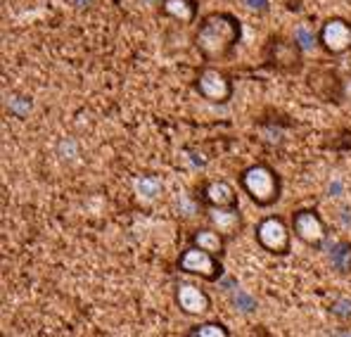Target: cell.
<instances>
[{
    "label": "cell",
    "instance_id": "6da1fadb",
    "mask_svg": "<svg viewBox=\"0 0 351 337\" xmlns=\"http://www.w3.org/2000/svg\"><path fill=\"white\" fill-rule=\"evenodd\" d=\"M242 38V24L230 12H211L195 31V48L204 62H221L235 50Z\"/></svg>",
    "mask_w": 351,
    "mask_h": 337
},
{
    "label": "cell",
    "instance_id": "9c48e42d",
    "mask_svg": "<svg viewBox=\"0 0 351 337\" xmlns=\"http://www.w3.org/2000/svg\"><path fill=\"white\" fill-rule=\"evenodd\" d=\"M176 304L183 314L188 316H204L211 309V299L202 288L193 283L176 285Z\"/></svg>",
    "mask_w": 351,
    "mask_h": 337
},
{
    "label": "cell",
    "instance_id": "7c38bea8",
    "mask_svg": "<svg viewBox=\"0 0 351 337\" xmlns=\"http://www.w3.org/2000/svg\"><path fill=\"white\" fill-rule=\"evenodd\" d=\"M226 235L221 231H216V228H197V231L190 235V245L199 247V250H206L209 254H214V257H223L226 252Z\"/></svg>",
    "mask_w": 351,
    "mask_h": 337
},
{
    "label": "cell",
    "instance_id": "cb8c5ba5",
    "mask_svg": "<svg viewBox=\"0 0 351 337\" xmlns=\"http://www.w3.org/2000/svg\"><path fill=\"white\" fill-rule=\"evenodd\" d=\"M188 337H197V335H195V333H190V335H188Z\"/></svg>",
    "mask_w": 351,
    "mask_h": 337
},
{
    "label": "cell",
    "instance_id": "2e32d148",
    "mask_svg": "<svg viewBox=\"0 0 351 337\" xmlns=\"http://www.w3.org/2000/svg\"><path fill=\"white\" fill-rule=\"evenodd\" d=\"M233 304H235V309L237 311H242V314H252V311L256 309V299L252 297V294H247V292H242V290H237V292H233Z\"/></svg>",
    "mask_w": 351,
    "mask_h": 337
},
{
    "label": "cell",
    "instance_id": "7402d4cb",
    "mask_svg": "<svg viewBox=\"0 0 351 337\" xmlns=\"http://www.w3.org/2000/svg\"><path fill=\"white\" fill-rule=\"evenodd\" d=\"M247 337H273L271 333H268V330L266 328H263V325H256V328L254 330H252V333L250 335H247Z\"/></svg>",
    "mask_w": 351,
    "mask_h": 337
},
{
    "label": "cell",
    "instance_id": "d6986e66",
    "mask_svg": "<svg viewBox=\"0 0 351 337\" xmlns=\"http://www.w3.org/2000/svg\"><path fill=\"white\" fill-rule=\"evenodd\" d=\"M332 257H335V264H337V268H339V271H347V268H349V245H344V242H342V245H337V250H335L332 252Z\"/></svg>",
    "mask_w": 351,
    "mask_h": 337
},
{
    "label": "cell",
    "instance_id": "8fae6325",
    "mask_svg": "<svg viewBox=\"0 0 351 337\" xmlns=\"http://www.w3.org/2000/svg\"><path fill=\"white\" fill-rule=\"evenodd\" d=\"M204 202L214 209H223V207H240L237 205V193L228 181H209L202 190Z\"/></svg>",
    "mask_w": 351,
    "mask_h": 337
},
{
    "label": "cell",
    "instance_id": "ffe728a7",
    "mask_svg": "<svg viewBox=\"0 0 351 337\" xmlns=\"http://www.w3.org/2000/svg\"><path fill=\"white\" fill-rule=\"evenodd\" d=\"M245 3L247 10H252V12H266L268 8H271V0H242Z\"/></svg>",
    "mask_w": 351,
    "mask_h": 337
},
{
    "label": "cell",
    "instance_id": "4fadbf2b",
    "mask_svg": "<svg viewBox=\"0 0 351 337\" xmlns=\"http://www.w3.org/2000/svg\"><path fill=\"white\" fill-rule=\"evenodd\" d=\"M162 12L176 22L193 24L197 19V3L195 0H162Z\"/></svg>",
    "mask_w": 351,
    "mask_h": 337
},
{
    "label": "cell",
    "instance_id": "3957f363",
    "mask_svg": "<svg viewBox=\"0 0 351 337\" xmlns=\"http://www.w3.org/2000/svg\"><path fill=\"white\" fill-rule=\"evenodd\" d=\"M254 237L261 250L276 257H287L292 247V231L280 216H266L254 228Z\"/></svg>",
    "mask_w": 351,
    "mask_h": 337
},
{
    "label": "cell",
    "instance_id": "277c9868",
    "mask_svg": "<svg viewBox=\"0 0 351 337\" xmlns=\"http://www.w3.org/2000/svg\"><path fill=\"white\" fill-rule=\"evenodd\" d=\"M178 268L183 273H190V276H199L204 281L214 283L223 276V266H221V259L209 254L206 250H199V247L190 245L188 250H183V254L178 257Z\"/></svg>",
    "mask_w": 351,
    "mask_h": 337
},
{
    "label": "cell",
    "instance_id": "ac0fdd59",
    "mask_svg": "<svg viewBox=\"0 0 351 337\" xmlns=\"http://www.w3.org/2000/svg\"><path fill=\"white\" fill-rule=\"evenodd\" d=\"M330 311H332V316H337V318H351V297H339L337 302L330 307Z\"/></svg>",
    "mask_w": 351,
    "mask_h": 337
},
{
    "label": "cell",
    "instance_id": "5bb4252c",
    "mask_svg": "<svg viewBox=\"0 0 351 337\" xmlns=\"http://www.w3.org/2000/svg\"><path fill=\"white\" fill-rule=\"evenodd\" d=\"M136 193L141 200H154V197H159L162 193V181L157 178V176L152 174H145V176H138L136 178Z\"/></svg>",
    "mask_w": 351,
    "mask_h": 337
},
{
    "label": "cell",
    "instance_id": "7a4b0ae2",
    "mask_svg": "<svg viewBox=\"0 0 351 337\" xmlns=\"http://www.w3.org/2000/svg\"><path fill=\"white\" fill-rule=\"evenodd\" d=\"M240 188L256 207H273L280 200L282 181L280 174L266 162H256L240 174Z\"/></svg>",
    "mask_w": 351,
    "mask_h": 337
},
{
    "label": "cell",
    "instance_id": "30bf717a",
    "mask_svg": "<svg viewBox=\"0 0 351 337\" xmlns=\"http://www.w3.org/2000/svg\"><path fill=\"white\" fill-rule=\"evenodd\" d=\"M209 219L216 231L223 233L226 240H233V237L240 235V228H242L240 207H223V209H214V207H211Z\"/></svg>",
    "mask_w": 351,
    "mask_h": 337
},
{
    "label": "cell",
    "instance_id": "44dd1931",
    "mask_svg": "<svg viewBox=\"0 0 351 337\" xmlns=\"http://www.w3.org/2000/svg\"><path fill=\"white\" fill-rule=\"evenodd\" d=\"M339 97H344V100L351 105V76L342 79V84H339Z\"/></svg>",
    "mask_w": 351,
    "mask_h": 337
},
{
    "label": "cell",
    "instance_id": "ba28073f",
    "mask_svg": "<svg viewBox=\"0 0 351 337\" xmlns=\"http://www.w3.org/2000/svg\"><path fill=\"white\" fill-rule=\"evenodd\" d=\"M302 45L290 38H273L268 45V60L280 71H299L302 69Z\"/></svg>",
    "mask_w": 351,
    "mask_h": 337
},
{
    "label": "cell",
    "instance_id": "8992f818",
    "mask_svg": "<svg viewBox=\"0 0 351 337\" xmlns=\"http://www.w3.org/2000/svg\"><path fill=\"white\" fill-rule=\"evenodd\" d=\"M195 91L211 105H226L233 97V81L214 67H204L195 81Z\"/></svg>",
    "mask_w": 351,
    "mask_h": 337
},
{
    "label": "cell",
    "instance_id": "603a6c76",
    "mask_svg": "<svg viewBox=\"0 0 351 337\" xmlns=\"http://www.w3.org/2000/svg\"><path fill=\"white\" fill-rule=\"evenodd\" d=\"M337 337H351V330H339Z\"/></svg>",
    "mask_w": 351,
    "mask_h": 337
},
{
    "label": "cell",
    "instance_id": "9a60e30c",
    "mask_svg": "<svg viewBox=\"0 0 351 337\" xmlns=\"http://www.w3.org/2000/svg\"><path fill=\"white\" fill-rule=\"evenodd\" d=\"M193 333L197 337H230L228 328H226L221 321H206V323L193 328Z\"/></svg>",
    "mask_w": 351,
    "mask_h": 337
},
{
    "label": "cell",
    "instance_id": "e0dca14e",
    "mask_svg": "<svg viewBox=\"0 0 351 337\" xmlns=\"http://www.w3.org/2000/svg\"><path fill=\"white\" fill-rule=\"evenodd\" d=\"M294 40L302 45V50H311V48H316V45H321L318 43V36L308 34L306 27H299L297 31H294Z\"/></svg>",
    "mask_w": 351,
    "mask_h": 337
},
{
    "label": "cell",
    "instance_id": "5b68a950",
    "mask_svg": "<svg viewBox=\"0 0 351 337\" xmlns=\"http://www.w3.org/2000/svg\"><path fill=\"white\" fill-rule=\"evenodd\" d=\"M292 231L304 245L321 250L323 242L328 240V226L323 216L316 209H297L292 214Z\"/></svg>",
    "mask_w": 351,
    "mask_h": 337
},
{
    "label": "cell",
    "instance_id": "52a82bcc",
    "mask_svg": "<svg viewBox=\"0 0 351 337\" xmlns=\"http://www.w3.org/2000/svg\"><path fill=\"white\" fill-rule=\"evenodd\" d=\"M318 43L332 57L347 55L351 50V22L344 17H330L318 31Z\"/></svg>",
    "mask_w": 351,
    "mask_h": 337
}]
</instances>
